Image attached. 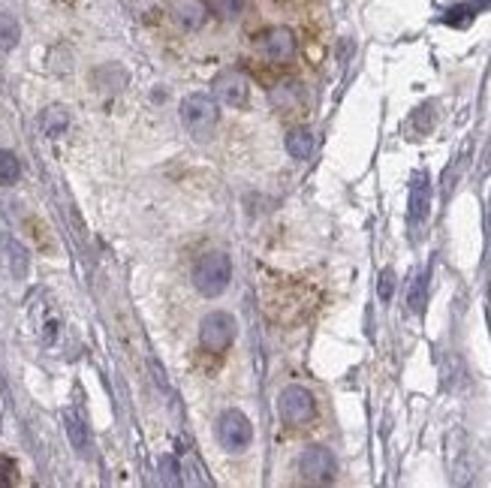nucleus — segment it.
Listing matches in <instances>:
<instances>
[{
    "label": "nucleus",
    "instance_id": "1",
    "mask_svg": "<svg viewBox=\"0 0 491 488\" xmlns=\"http://www.w3.org/2000/svg\"><path fill=\"white\" fill-rule=\"evenodd\" d=\"M217 118H221V112H217V102L209 93H191V97L182 100V124L196 142L211 139Z\"/></svg>",
    "mask_w": 491,
    "mask_h": 488
},
{
    "label": "nucleus",
    "instance_id": "2",
    "mask_svg": "<svg viewBox=\"0 0 491 488\" xmlns=\"http://www.w3.org/2000/svg\"><path fill=\"white\" fill-rule=\"evenodd\" d=\"M230 278H232V262L226 253H205L193 266V287L209 298L221 296L230 287Z\"/></svg>",
    "mask_w": 491,
    "mask_h": 488
},
{
    "label": "nucleus",
    "instance_id": "3",
    "mask_svg": "<svg viewBox=\"0 0 491 488\" xmlns=\"http://www.w3.org/2000/svg\"><path fill=\"white\" fill-rule=\"evenodd\" d=\"M239 335V323H235L232 314L226 311H211L209 317H202L200 323V344L205 346L209 353H226Z\"/></svg>",
    "mask_w": 491,
    "mask_h": 488
},
{
    "label": "nucleus",
    "instance_id": "4",
    "mask_svg": "<svg viewBox=\"0 0 491 488\" xmlns=\"http://www.w3.org/2000/svg\"><path fill=\"white\" fill-rule=\"evenodd\" d=\"M278 413L287 425H305L317 413L314 395H310L305 386H287L278 395Z\"/></svg>",
    "mask_w": 491,
    "mask_h": 488
},
{
    "label": "nucleus",
    "instance_id": "5",
    "mask_svg": "<svg viewBox=\"0 0 491 488\" xmlns=\"http://www.w3.org/2000/svg\"><path fill=\"white\" fill-rule=\"evenodd\" d=\"M335 471H338V462L326 446H310L299 458V473L305 483L326 485L335 480Z\"/></svg>",
    "mask_w": 491,
    "mask_h": 488
},
{
    "label": "nucleus",
    "instance_id": "6",
    "mask_svg": "<svg viewBox=\"0 0 491 488\" xmlns=\"http://www.w3.org/2000/svg\"><path fill=\"white\" fill-rule=\"evenodd\" d=\"M217 437H221L223 449H230V453H241V449L250 446L253 425L241 410H226L221 416V422H217Z\"/></svg>",
    "mask_w": 491,
    "mask_h": 488
},
{
    "label": "nucleus",
    "instance_id": "7",
    "mask_svg": "<svg viewBox=\"0 0 491 488\" xmlns=\"http://www.w3.org/2000/svg\"><path fill=\"white\" fill-rule=\"evenodd\" d=\"M257 45L269 61L287 63L292 61V54H296V34H292L290 27H269L257 40Z\"/></svg>",
    "mask_w": 491,
    "mask_h": 488
},
{
    "label": "nucleus",
    "instance_id": "8",
    "mask_svg": "<svg viewBox=\"0 0 491 488\" xmlns=\"http://www.w3.org/2000/svg\"><path fill=\"white\" fill-rule=\"evenodd\" d=\"M169 15L184 31H200L209 18V0H169Z\"/></svg>",
    "mask_w": 491,
    "mask_h": 488
},
{
    "label": "nucleus",
    "instance_id": "9",
    "mask_svg": "<svg viewBox=\"0 0 491 488\" xmlns=\"http://www.w3.org/2000/svg\"><path fill=\"white\" fill-rule=\"evenodd\" d=\"M214 91H217V97L226 102V106H232V109L248 106L250 84H248V79L241 76V73H223V76L214 82Z\"/></svg>",
    "mask_w": 491,
    "mask_h": 488
},
{
    "label": "nucleus",
    "instance_id": "10",
    "mask_svg": "<svg viewBox=\"0 0 491 488\" xmlns=\"http://www.w3.org/2000/svg\"><path fill=\"white\" fill-rule=\"evenodd\" d=\"M431 211V184H428V175H417L410 184V223L419 227L425 223Z\"/></svg>",
    "mask_w": 491,
    "mask_h": 488
},
{
    "label": "nucleus",
    "instance_id": "11",
    "mask_svg": "<svg viewBox=\"0 0 491 488\" xmlns=\"http://www.w3.org/2000/svg\"><path fill=\"white\" fill-rule=\"evenodd\" d=\"M70 124V115H67V109L64 106H49L43 112V118H40V127H43V133L45 136H61L64 130H67Z\"/></svg>",
    "mask_w": 491,
    "mask_h": 488
},
{
    "label": "nucleus",
    "instance_id": "12",
    "mask_svg": "<svg viewBox=\"0 0 491 488\" xmlns=\"http://www.w3.org/2000/svg\"><path fill=\"white\" fill-rule=\"evenodd\" d=\"M64 422H67V434H70V440H73L75 453L88 455L91 440H88V428H84V422L75 416V413H64Z\"/></svg>",
    "mask_w": 491,
    "mask_h": 488
},
{
    "label": "nucleus",
    "instance_id": "13",
    "mask_svg": "<svg viewBox=\"0 0 491 488\" xmlns=\"http://www.w3.org/2000/svg\"><path fill=\"white\" fill-rule=\"evenodd\" d=\"M287 151L296 157V161H308L310 151H314V136L308 130H292L287 136Z\"/></svg>",
    "mask_w": 491,
    "mask_h": 488
},
{
    "label": "nucleus",
    "instance_id": "14",
    "mask_svg": "<svg viewBox=\"0 0 491 488\" xmlns=\"http://www.w3.org/2000/svg\"><path fill=\"white\" fill-rule=\"evenodd\" d=\"M18 36H22V27L13 15L0 13V52H13L18 45Z\"/></svg>",
    "mask_w": 491,
    "mask_h": 488
},
{
    "label": "nucleus",
    "instance_id": "15",
    "mask_svg": "<svg viewBox=\"0 0 491 488\" xmlns=\"http://www.w3.org/2000/svg\"><path fill=\"white\" fill-rule=\"evenodd\" d=\"M22 175V163L13 151H0V184H15Z\"/></svg>",
    "mask_w": 491,
    "mask_h": 488
},
{
    "label": "nucleus",
    "instance_id": "16",
    "mask_svg": "<svg viewBox=\"0 0 491 488\" xmlns=\"http://www.w3.org/2000/svg\"><path fill=\"white\" fill-rule=\"evenodd\" d=\"M6 250H9V266H13V275L25 278L27 275V250L13 239H6Z\"/></svg>",
    "mask_w": 491,
    "mask_h": 488
},
{
    "label": "nucleus",
    "instance_id": "17",
    "mask_svg": "<svg viewBox=\"0 0 491 488\" xmlns=\"http://www.w3.org/2000/svg\"><path fill=\"white\" fill-rule=\"evenodd\" d=\"M209 9H211L214 15H221L223 22H232V18H239V15H241L244 0H211Z\"/></svg>",
    "mask_w": 491,
    "mask_h": 488
},
{
    "label": "nucleus",
    "instance_id": "18",
    "mask_svg": "<svg viewBox=\"0 0 491 488\" xmlns=\"http://www.w3.org/2000/svg\"><path fill=\"white\" fill-rule=\"evenodd\" d=\"M408 305H410V311L413 314H422V307H425V278H413V284H410V293H408Z\"/></svg>",
    "mask_w": 491,
    "mask_h": 488
},
{
    "label": "nucleus",
    "instance_id": "19",
    "mask_svg": "<svg viewBox=\"0 0 491 488\" xmlns=\"http://www.w3.org/2000/svg\"><path fill=\"white\" fill-rule=\"evenodd\" d=\"M182 471H178V462L172 455H163L160 458V480H163L166 485H178L182 483V476H178Z\"/></svg>",
    "mask_w": 491,
    "mask_h": 488
},
{
    "label": "nucleus",
    "instance_id": "20",
    "mask_svg": "<svg viewBox=\"0 0 491 488\" xmlns=\"http://www.w3.org/2000/svg\"><path fill=\"white\" fill-rule=\"evenodd\" d=\"M392 289H395V275L392 271H383V278H380V298L383 302H389L392 298Z\"/></svg>",
    "mask_w": 491,
    "mask_h": 488
},
{
    "label": "nucleus",
    "instance_id": "21",
    "mask_svg": "<svg viewBox=\"0 0 491 488\" xmlns=\"http://www.w3.org/2000/svg\"><path fill=\"white\" fill-rule=\"evenodd\" d=\"M13 473H15V464L9 458L0 455V485H9L13 483Z\"/></svg>",
    "mask_w": 491,
    "mask_h": 488
}]
</instances>
